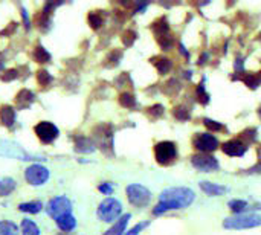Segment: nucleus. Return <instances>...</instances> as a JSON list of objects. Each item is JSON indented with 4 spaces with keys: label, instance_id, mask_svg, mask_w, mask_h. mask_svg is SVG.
<instances>
[{
    "label": "nucleus",
    "instance_id": "c03bdc74",
    "mask_svg": "<svg viewBox=\"0 0 261 235\" xmlns=\"http://www.w3.org/2000/svg\"><path fill=\"white\" fill-rule=\"evenodd\" d=\"M258 38H259V40H261V34H259V35H258Z\"/></svg>",
    "mask_w": 261,
    "mask_h": 235
},
{
    "label": "nucleus",
    "instance_id": "58836bf2",
    "mask_svg": "<svg viewBox=\"0 0 261 235\" xmlns=\"http://www.w3.org/2000/svg\"><path fill=\"white\" fill-rule=\"evenodd\" d=\"M148 110H150V116L154 118V119H157V118H160L163 115V106H160V104H154Z\"/></svg>",
    "mask_w": 261,
    "mask_h": 235
},
{
    "label": "nucleus",
    "instance_id": "1a4fd4ad",
    "mask_svg": "<svg viewBox=\"0 0 261 235\" xmlns=\"http://www.w3.org/2000/svg\"><path fill=\"white\" fill-rule=\"evenodd\" d=\"M25 177H26V182L29 185H34V186H40L43 183L48 182L49 179V170L40 164H34L31 167L26 168L25 171Z\"/></svg>",
    "mask_w": 261,
    "mask_h": 235
},
{
    "label": "nucleus",
    "instance_id": "6e6552de",
    "mask_svg": "<svg viewBox=\"0 0 261 235\" xmlns=\"http://www.w3.org/2000/svg\"><path fill=\"white\" fill-rule=\"evenodd\" d=\"M48 215L52 217L54 220H57L58 217L64 215V214H72V202L64 197V196H58L54 197L49 203H48Z\"/></svg>",
    "mask_w": 261,
    "mask_h": 235
},
{
    "label": "nucleus",
    "instance_id": "f8f14e48",
    "mask_svg": "<svg viewBox=\"0 0 261 235\" xmlns=\"http://www.w3.org/2000/svg\"><path fill=\"white\" fill-rule=\"evenodd\" d=\"M247 147L240 137H235V139H229L226 140L223 145H222V150L225 154L231 156V158H241L244 156V153L247 151Z\"/></svg>",
    "mask_w": 261,
    "mask_h": 235
},
{
    "label": "nucleus",
    "instance_id": "a19ab883",
    "mask_svg": "<svg viewBox=\"0 0 261 235\" xmlns=\"http://www.w3.org/2000/svg\"><path fill=\"white\" fill-rule=\"evenodd\" d=\"M22 19H23V25H25V28L29 31L31 29V23H29V17H28V11L25 10V8H22Z\"/></svg>",
    "mask_w": 261,
    "mask_h": 235
},
{
    "label": "nucleus",
    "instance_id": "9b49d317",
    "mask_svg": "<svg viewBox=\"0 0 261 235\" xmlns=\"http://www.w3.org/2000/svg\"><path fill=\"white\" fill-rule=\"evenodd\" d=\"M34 131L37 134V137L43 142V144H52L58 134H60V130L57 128L55 124L52 122H48V121H41L38 122L35 127H34Z\"/></svg>",
    "mask_w": 261,
    "mask_h": 235
},
{
    "label": "nucleus",
    "instance_id": "473e14b6",
    "mask_svg": "<svg viewBox=\"0 0 261 235\" xmlns=\"http://www.w3.org/2000/svg\"><path fill=\"white\" fill-rule=\"evenodd\" d=\"M203 124L211 131H222V130H225V125L223 124H220V122H217L214 119H209V118H205L203 119Z\"/></svg>",
    "mask_w": 261,
    "mask_h": 235
},
{
    "label": "nucleus",
    "instance_id": "5701e85b",
    "mask_svg": "<svg viewBox=\"0 0 261 235\" xmlns=\"http://www.w3.org/2000/svg\"><path fill=\"white\" fill-rule=\"evenodd\" d=\"M19 209L22 212H26V214H38L41 209H43V203L40 200H34V202H26V203H20L19 205Z\"/></svg>",
    "mask_w": 261,
    "mask_h": 235
},
{
    "label": "nucleus",
    "instance_id": "72a5a7b5",
    "mask_svg": "<svg viewBox=\"0 0 261 235\" xmlns=\"http://www.w3.org/2000/svg\"><path fill=\"white\" fill-rule=\"evenodd\" d=\"M151 224V221H141V223H138L136 226H133L128 232H125V235H139L145 227H148Z\"/></svg>",
    "mask_w": 261,
    "mask_h": 235
},
{
    "label": "nucleus",
    "instance_id": "f3484780",
    "mask_svg": "<svg viewBox=\"0 0 261 235\" xmlns=\"http://www.w3.org/2000/svg\"><path fill=\"white\" fill-rule=\"evenodd\" d=\"M0 122L5 127L11 128L16 122V110L11 106H2L0 107Z\"/></svg>",
    "mask_w": 261,
    "mask_h": 235
},
{
    "label": "nucleus",
    "instance_id": "b1692460",
    "mask_svg": "<svg viewBox=\"0 0 261 235\" xmlns=\"http://www.w3.org/2000/svg\"><path fill=\"white\" fill-rule=\"evenodd\" d=\"M229 209L234 212V214H243L246 212L247 209H250V205L246 202V200H241V199H234L228 203Z\"/></svg>",
    "mask_w": 261,
    "mask_h": 235
},
{
    "label": "nucleus",
    "instance_id": "393cba45",
    "mask_svg": "<svg viewBox=\"0 0 261 235\" xmlns=\"http://www.w3.org/2000/svg\"><path fill=\"white\" fill-rule=\"evenodd\" d=\"M20 229H22V235H40L38 226H37L32 220H29V218H25V220L22 221Z\"/></svg>",
    "mask_w": 261,
    "mask_h": 235
},
{
    "label": "nucleus",
    "instance_id": "f257e3e1",
    "mask_svg": "<svg viewBox=\"0 0 261 235\" xmlns=\"http://www.w3.org/2000/svg\"><path fill=\"white\" fill-rule=\"evenodd\" d=\"M196 199V194L191 188L187 186H172L166 188L159 196V203L153 208L154 215H162L172 209L188 208Z\"/></svg>",
    "mask_w": 261,
    "mask_h": 235
},
{
    "label": "nucleus",
    "instance_id": "0eeeda50",
    "mask_svg": "<svg viewBox=\"0 0 261 235\" xmlns=\"http://www.w3.org/2000/svg\"><path fill=\"white\" fill-rule=\"evenodd\" d=\"M191 165L202 173H212L217 171L220 168V164L217 161V158L211 154H205V153H197L191 158Z\"/></svg>",
    "mask_w": 261,
    "mask_h": 235
},
{
    "label": "nucleus",
    "instance_id": "7ed1b4c3",
    "mask_svg": "<svg viewBox=\"0 0 261 235\" xmlns=\"http://www.w3.org/2000/svg\"><path fill=\"white\" fill-rule=\"evenodd\" d=\"M154 158L159 165H171L178 159V145L171 140H162L154 145Z\"/></svg>",
    "mask_w": 261,
    "mask_h": 235
},
{
    "label": "nucleus",
    "instance_id": "ea45409f",
    "mask_svg": "<svg viewBox=\"0 0 261 235\" xmlns=\"http://www.w3.org/2000/svg\"><path fill=\"white\" fill-rule=\"evenodd\" d=\"M98 190H100V193H103L104 196H110V194L113 193V185L109 183V182H104V183H101V185L98 186Z\"/></svg>",
    "mask_w": 261,
    "mask_h": 235
},
{
    "label": "nucleus",
    "instance_id": "9d476101",
    "mask_svg": "<svg viewBox=\"0 0 261 235\" xmlns=\"http://www.w3.org/2000/svg\"><path fill=\"white\" fill-rule=\"evenodd\" d=\"M151 29L159 41V44L163 48V49H168L172 46V38L169 37V26L166 23V19L165 17H160L159 20H156L153 25H151Z\"/></svg>",
    "mask_w": 261,
    "mask_h": 235
},
{
    "label": "nucleus",
    "instance_id": "37998d69",
    "mask_svg": "<svg viewBox=\"0 0 261 235\" xmlns=\"http://www.w3.org/2000/svg\"><path fill=\"white\" fill-rule=\"evenodd\" d=\"M258 115H259V118H261V107L258 109Z\"/></svg>",
    "mask_w": 261,
    "mask_h": 235
},
{
    "label": "nucleus",
    "instance_id": "cd10ccee",
    "mask_svg": "<svg viewBox=\"0 0 261 235\" xmlns=\"http://www.w3.org/2000/svg\"><path fill=\"white\" fill-rule=\"evenodd\" d=\"M87 20H89V25L92 29H100L104 23V17L100 13H91L89 17H87Z\"/></svg>",
    "mask_w": 261,
    "mask_h": 235
},
{
    "label": "nucleus",
    "instance_id": "39448f33",
    "mask_svg": "<svg viewBox=\"0 0 261 235\" xmlns=\"http://www.w3.org/2000/svg\"><path fill=\"white\" fill-rule=\"evenodd\" d=\"M128 202L136 208H145L151 202V191L139 183H132L125 188Z\"/></svg>",
    "mask_w": 261,
    "mask_h": 235
},
{
    "label": "nucleus",
    "instance_id": "7c9ffc66",
    "mask_svg": "<svg viewBox=\"0 0 261 235\" xmlns=\"http://www.w3.org/2000/svg\"><path fill=\"white\" fill-rule=\"evenodd\" d=\"M246 145H249L250 142H253L256 139V130L255 128H249V130H244L240 136H238Z\"/></svg>",
    "mask_w": 261,
    "mask_h": 235
},
{
    "label": "nucleus",
    "instance_id": "4be33fe9",
    "mask_svg": "<svg viewBox=\"0 0 261 235\" xmlns=\"http://www.w3.org/2000/svg\"><path fill=\"white\" fill-rule=\"evenodd\" d=\"M150 61H153V64L156 66V69H157V72H159L160 75L168 73V72L171 70V67H172L171 60L163 58V57H156V58H153V60H150Z\"/></svg>",
    "mask_w": 261,
    "mask_h": 235
},
{
    "label": "nucleus",
    "instance_id": "6ab92c4d",
    "mask_svg": "<svg viewBox=\"0 0 261 235\" xmlns=\"http://www.w3.org/2000/svg\"><path fill=\"white\" fill-rule=\"evenodd\" d=\"M55 223L63 232H70V230H73L76 227V220H75V217L72 214H64V215L58 217L55 220Z\"/></svg>",
    "mask_w": 261,
    "mask_h": 235
},
{
    "label": "nucleus",
    "instance_id": "c85d7f7f",
    "mask_svg": "<svg viewBox=\"0 0 261 235\" xmlns=\"http://www.w3.org/2000/svg\"><path fill=\"white\" fill-rule=\"evenodd\" d=\"M35 76H37V81H38L40 86H48V84H51L52 80H54L52 75H51L48 70H45V69L38 70V72L35 73Z\"/></svg>",
    "mask_w": 261,
    "mask_h": 235
},
{
    "label": "nucleus",
    "instance_id": "dca6fc26",
    "mask_svg": "<svg viewBox=\"0 0 261 235\" xmlns=\"http://www.w3.org/2000/svg\"><path fill=\"white\" fill-rule=\"evenodd\" d=\"M97 148L95 142L91 140L89 137H84V136H76L75 137V151L76 153H94Z\"/></svg>",
    "mask_w": 261,
    "mask_h": 235
},
{
    "label": "nucleus",
    "instance_id": "a878e982",
    "mask_svg": "<svg viewBox=\"0 0 261 235\" xmlns=\"http://www.w3.org/2000/svg\"><path fill=\"white\" fill-rule=\"evenodd\" d=\"M17 233H19V227L16 223L8 220L0 221V235H17Z\"/></svg>",
    "mask_w": 261,
    "mask_h": 235
},
{
    "label": "nucleus",
    "instance_id": "f03ea898",
    "mask_svg": "<svg viewBox=\"0 0 261 235\" xmlns=\"http://www.w3.org/2000/svg\"><path fill=\"white\" fill-rule=\"evenodd\" d=\"M258 226H261V215L255 212L234 214L232 217H228L223 220V227L229 230H243V229H252Z\"/></svg>",
    "mask_w": 261,
    "mask_h": 235
},
{
    "label": "nucleus",
    "instance_id": "a211bd4d",
    "mask_svg": "<svg viewBox=\"0 0 261 235\" xmlns=\"http://www.w3.org/2000/svg\"><path fill=\"white\" fill-rule=\"evenodd\" d=\"M34 101H35V97H34V93H32L31 90H28V89L20 90L19 95L16 97V104H17L19 109H28V107H31V104H32Z\"/></svg>",
    "mask_w": 261,
    "mask_h": 235
},
{
    "label": "nucleus",
    "instance_id": "2eb2a0df",
    "mask_svg": "<svg viewBox=\"0 0 261 235\" xmlns=\"http://www.w3.org/2000/svg\"><path fill=\"white\" fill-rule=\"evenodd\" d=\"M130 218H132L130 214L121 215V217L115 221V224H113L110 229H107V230L104 232V235H124V233H125V227H127Z\"/></svg>",
    "mask_w": 261,
    "mask_h": 235
},
{
    "label": "nucleus",
    "instance_id": "c756f323",
    "mask_svg": "<svg viewBox=\"0 0 261 235\" xmlns=\"http://www.w3.org/2000/svg\"><path fill=\"white\" fill-rule=\"evenodd\" d=\"M119 104H121L122 107L132 109V107L136 106V100H135V97H133L132 93L124 92V93H121V97H119Z\"/></svg>",
    "mask_w": 261,
    "mask_h": 235
},
{
    "label": "nucleus",
    "instance_id": "20e7f679",
    "mask_svg": "<svg viewBox=\"0 0 261 235\" xmlns=\"http://www.w3.org/2000/svg\"><path fill=\"white\" fill-rule=\"evenodd\" d=\"M121 212H122V205L119 200H116L113 197H107L106 200H103L97 211L98 218L106 223H112V221L118 220L121 217Z\"/></svg>",
    "mask_w": 261,
    "mask_h": 235
},
{
    "label": "nucleus",
    "instance_id": "c9c22d12",
    "mask_svg": "<svg viewBox=\"0 0 261 235\" xmlns=\"http://www.w3.org/2000/svg\"><path fill=\"white\" fill-rule=\"evenodd\" d=\"M19 76V70L17 69H11V70H5L4 73H0V80L2 81H13Z\"/></svg>",
    "mask_w": 261,
    "mask_h": 235
},
{
    "label": "nucleus",
    "instance_id": "bb28decb",
    "mask_svg": "<svg viewBox=\"0 0 261 235\" xmlns=\"http://www.w3.org/2000/svg\"><path fill=\"white\" fill-rule=\"evenodd\" d=\"M34 60L37 61V63H49L51 61V54L41 46V44H38V46H35V49H34Z\"/></svg>",
    "mask_w": 261,
    "mask_h": 235
},
{
    "label": "nucleus",
    "instance_id": "f704fd0d",
    "mask_svg": "<svg viewBox=\"0 0 261 235\" xmlns=\"http://www.w3.org/2000/svg\"><path fill=\"white\" fill-rule=\"evenodd\" d=\"M197 98H199V101H200L202 104H208V103H209V95L206 93L205 84H203V83H200V84L197 86Z\"/></svg>",
    "mask_w": 261,
    "mask_h": 235
},
{
    "label": "nucleus",
    "instance_id": "4c0bfd02",
    "mask_svg": "<svg viewBox=\"0 0 261 235\" xmlns=\"http://www.w3.org/2000/svg\"><path fill=\"white\" fill-rule=\"evenodd\" d=\"M121 58H122V52H121V51H113V52L107 57V60H106V61H112L109 67H113V66H116V64L119 63V60H121Z\"/></svg>",
    "mask_w": 261,
    "mask_h": 235
},
{
    "label": "nucleus",
    "instance_id": "423d86ee",
    "mask_svg": "<svg viewBox=\"0 0 261 235\" xmlns=\"http://www.w3.org/2000/svg\"><path fill=\"white\" fill-rule=\"evenodd\" d=\"M219 145H220V142L212 133H196L193 136V147L199 153L209 154V153L215 151L219 148Z\"/></svg>",
    "mask_w": 261,
    "mask_h": 235
},
{
    "label": "nucleus",
    "instance_id": "2f4dec72",
    "mask_svg": "<svg viewBox=\"0 0 261 235\" xmlns=\"http://www.w3.org/2000/svg\"><path fill=\"white\" fill-rule=\"evenodd\" d=\"M172 115L176 116L179 121H187L190 118V110L184 106H179V107H174V112Z\"/></svg>",
    "mask_w": 261,
    "mask_h": 235
},
{
    "label": "nucleus",
    "instance_id": "a18cd8bd",
    "mask_svg": "<svg viewBox=\"0 0 261 235\" xmlns=\"http://www.w3.org/2000/svg\"><path fill=\"white\" fill-rule=\"evenodd\" d=\"M259 73H261V72H259Z\"/></svg>",
    "mask_w": 261,
    "mask_h": 235
},
{
    "label": "nucleus",
    "instance_id": "ddd939ff",
    "mask_svg": "<svg viewBox=\"0 0 261 235\" xmlns=\"http://www.w3.org/2000/svg\"><path fill=\"white\" fill-rule=\"evenodd\" d=\"M112 140H113V131L110 125L104 124L95 128V145H98L101 150L112 148Z\"/></svg>",
    "mask_w": 261,
    "mask_h": 235
},
{
    "label": "nucleus",
    "instance_id": "79ce46f5",
    "mask_svg": "<svg viewBox=\"0 0 261 235\" xmlns=\"http://www.w3.org/2000/svg\"><path fill=\"white\" fill-rule=\"evenodd\" d=\"M247 171H249L250 174H261V162L258 161V164L253 165V167H252L250 170H247Z\"/></svg>",
    "mask_w": 261,
    "mask_h": 235
},
{
    "label": "nucleus",
    "instance_id": "412c9836",
    "mask_svg": "<svg viewBox=\"0 0 261 235\" xmlns=\"http://www.w3.org/2000/svg\"><path fill=\"white\" fill-rule=\"evenodd\" d=\"M17 183L11 177H2L0 179V197H7L16 190Z\"/></svg>",
    "mask_w": 261,
    "mask_h": 235
},
{
    "label": "nucleus",
    "instance_id": "aec40b11",
    "mask_svg": "<svg viewBox=\"0 0 261 235\" xmlns=\"http://www.w3.org/2000/svg\"><path fill=\"white\" fill-rule=\"evenodd\" d=\"M241 80L247 87H250L252 90L258 89V86L261 84V75H253V73H246V75H237L234 76V80Z\"/></svg>",
    "mask_w": 261,
    "mask_h": 235
},
{
    "label": "nucleus",
    "instance_id": "4468645a",
    "mask_svg": "<svg viewBox=\"0 0 261 235\" xmlns=\"http://www.w3.org/2000/svg\"><path fill=\"white\" fill-rule=\"evenodd\" d=\"M199 186H200V190H202L206 196H209V197H220V196H223L225 193L229 191L228 186L219 185V183H212V182H208V180L200 182Z\"/></svg>",
    "mask_w": 261,
    "mask_h": 235
},
{
    "label": "nucleus",
    "instance_id": "e433bc0d",
    "mask_svg": "<svg viewBox=\"0 0 261 235\" xmlns=\"http://www.w3.org/2000/svg\"><path fill=\"white\" fill-rule=\"evenodd\" d=\"M135 40H136V32L135 31H125L124 32V35H122V41H124V44L125 46H132L133 43H135Z\"/></svg>",
    "mask_w": 261,
    "mask_h": 235
}]
</instances>
